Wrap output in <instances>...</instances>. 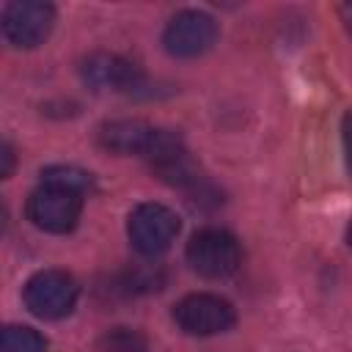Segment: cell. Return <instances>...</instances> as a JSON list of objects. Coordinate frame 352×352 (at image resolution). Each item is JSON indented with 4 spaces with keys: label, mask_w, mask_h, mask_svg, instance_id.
<instances>
[{
    "label": "cell",
    "mask_w": 352,
    "mask_h": 352,
    "mask_svg": "<svg viewBox=\"0 0 352 352\" xmlns=\"http://www.w3.org/2000/svg\"><path fill=\"white\" fill-rule=\"evenodd\" d=\"M217 41V22L206 11L184 8L170 16V22L162 30V47L170 58H198L209 52Z\"/></svg>",
    "instance_id": "cell-6"
},
{
    "label": "cell",
    "mask_w": 352,
    "mask_h": 352,
    "mask_svg": "<svg viewBox=\"0 0 352 352\" xmlns=\"http://www.w3.org/2000/svg\"><path fill=\"white\" fill-rule=\"evenodd\" d=\"M85 195L60 184L41 182L28 198V220L47 234H69L82 214Z\"/></svg>",
    "instance_id": "cell-1"
},
{
    "label": "cell",
    "mask_w": 352,
    "mask_h": 352,
    "mask_svg": "<svg viewBox=\"0 0 352 352\" xmlns=\"http://www.w3.org/2000/svg\"><path fill=\"white\" fill-rule=\"evenodd\" d=\"M346 245L352 248V220H349V226H346Z\"/></svg>",
    "instance_id": "cell-16"
},
{
    "label": "cell",
    "mask_w": 352,
    "mask_h": 352,
    "mask_svg": "<svg viewBox=\"0 0 352 352\" xmlns=\"http://www.w3.org/2000/svg\"><path fill=\"white\" fill-rule=\"evenodd\" d=\"M0 352H47V338L28 324H8L3 330Z\"/></svg>",
    "instance_id": "cell-12"
},
{
    "label": "cell",
    "mask_w": 352,
    "mask_h": 352,
    "mask_svg": "<svg viewBox=\"0 0 352 352\" xmlns=\"http://www.w3.org/2000/svg\"><path fill=\"white\" fill-rule=\"evenodd\" d=\"M55 25V8L44 0H11L3 6L0 28L11 47L33 50L47 41Z\"/></svg>",
    "instance_id": "cell-5"
},
{
    "label": "cell",
    "mask_w": 352,
    "mask_h": 352,
    "mask_svg": "<svg viewBox=\"0 0 352 352\" xmlns=\"http://www.w3.org/2000/svg\"><path fill=\"white\" fill-rule=\"evenodd\" d=\"M179 228H182V223H179L176 212L168 209L165 204H157V201L138 204L129 212V220H126L129 242L140 256L165 253L173 245Z\"/></svg>",
    "instance_id": "cell-3"
},
{
    "label": "cell",
    "mask_w": 352,
    "mask_h": 352,
    "mask_svg": "<svg viewBox=\"0 0 352 352\" xmlns=\"http://www.w3.org/2000/svg\"><path fill=\"white\" fill-rule=\"evenodd\" d=\"M187 261L198 275L220 280L239 270L242 248L226 228H201L187 242Z\"/></svg>",
    "instance_id": "cell-2"
},
{
    "label": "cell",
    "mask_w": 352,
    "mask_h": 352,
    "mask_svg": "<svg viewBox=\"0 0 352 352\" xmlns=\"http://www.w3.org/2000/svg\"><path fill=\"white\" fill-rule=\"evenodd\" d=\"M154 135H157V126H151L140 118H118V121L102 124L96 132V140L102 148H107L113 154L146 157L154 143Z\"/></svg>",
    "instance_id": "cell-9"
},
{
    "label": "cell",
    "mask_w": 352,
    "mask_h": 352,
    "mask_svg": "<svg viewBox=\"0 0 352 352\" xmlns=\"http://www.w3.org/2000/svg\"><path fill=\"white\" fill-rule=\"evenodd\" d=\"M341 19H344L346 30L352 33V3H344V6H341Z\"/></svg>",
    "instance_id": "cell-15"
},
{
    "label": "cell",
    "mask_w": 352,
    "mask_h": 352,
    "mask_svg": "<svg viewBox=\"0 0 352 352\" xmlns=\"http://www.w3.org/2000/svg\"><path fill=\"white\" fill-rule=\"evenodd\" d=\"M41 182H50V184H60V187H69V190H77L82 192L85 198L94 192V176L88 170H80L74 165H50L41 170Z\"/></svg>",
    "instance_id": "cell-11"
},
{
    "label": "cell",
    "mask_w": 352,
    "mask_h": 352,
    "mask_svg": "<svg viewBox=\"0 0 352 352\" xmlns=\"http://www.w3.org/2000/svg\"><path fill=\"white\" fill-rule=\"evenodd\" d=\"M341 143H344V162L352 176V110H346L341 118Z\"/></svg>",
    "instance_id": "cell-13"
},
{
    "label": "cell",
    "mask_w": 352,
    "mask_h": 352,
    "mask_svg": "<svg viewBox=\"0 0 352 352\" xmlns=\"http://www.w3.org/2000/svg\"><path fill=\"white\" fill-rule=\"evenodd\" d=\"M0 162H3V165H0V176L8 179V176L14 173V162H16L11 143H3V146H0Z\"/></svg>",
    "instance_id": "cell-14"
},
{
    "label": "cell",
    "mask_w": 352,
    "mask_h": 352,
    "mask_svg": "<svg viewBox=\"0 0 352 352\" xmlns=\"http://www.w3.org/2000/svg\"><path fill=\"white\" fill-rule=\"evenodd\" d=\"M80 77L94 88V91H118V94H140L146 88L143 72L116 55V52H91L80 63Z\"/></svg>",
    "instance_id": "cell-8"
},
{
    "label": "cell",
    "mask_w": 352,
    "mask_h": 352,
    "mask_svg": "<svg viewBox=\"0 0 352 352\" xmlns=\"http://www.w3.org/2000/svg\"><path fill=\"white\" fill-rule=\"evenodd\" d=\"M80 297L77 280L63 270H41L36 272L22 292L28 311L38 319H63L72 314Z\"/></svg>",
    "instance_id": "cell-4"
},
{
    "label": "cell",
    "mask_w": 352,
    "mask_h": 352,
    "mask_svg": "<svg viewBox=\"0 0 352 352\" xmlns=\"http://www.w3.org/2000/svg\"><path fill=\"white\" fill-rule=\"evenodd\" d=\"M173 319L187 336H217L236 322V311L220 294L195 292L173 305Z\"/></svg>",
    "instance_id": "cell-7"
},
{
    "label": "cell",
    "mask_w": 352,
    "mask_h": 352,
    "mask_svg": "<svg viewBox=\"0 0 352 352\" xmlns=\"http://www.w3.org/2000/svg\"><path fill=\"white\" fill-rule=\"evenodd\" d=\"M96 352H148V341L135 327H113L99 336Z\"/></svg>",
    "instance_id": "cell-10"
}]
</instances>
